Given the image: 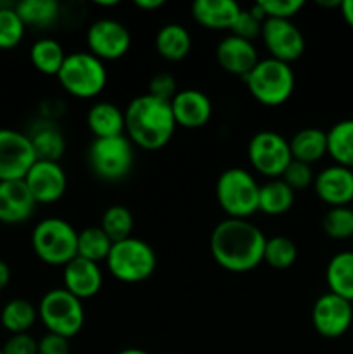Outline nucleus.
<instances>
[{
  "mask_svg": "<svg viewBox=\"0 0 353 354\" xmlns=\"http://www.w3.org/2000/svg\"><path fill=\"white\" fill-rule=\"evenodd\" d=\"M266 237L248 220L220 221L210 237V251L218 266L232 273H246L263 263Z\"/></svg>",
  "mask_w": 353,
  "mask_h": 354,
  "instance_id": "obj_1",
  "label": "nucleus"
},
{
  "mask_svg": "<svg viewBox=\"0 0 353 354\" xmlns=\"http://www.w3.org/2000/svg\"><path fill=\"white\" fill-rule=\"evenodd\" d=\"M176 130L170 102L144 93L125 109V135L144 151H158L172 140Z\"/></svg>",
  "mask_w": 353,
  "mask_h": 354,
  "instance_id": "obj_2",
  "label": "nucleus"
},
{
  "mask_svg": "<svg viewBox=\"0 0 353 354\" xmlns=\"http://www.w3.org/2000/svg\"><path fill=\"white\" fill-rule=\"evenodd\" d=\"M31 248L45 265L64 268L78 256V232L62 218H45L35 225Z\"/></svg>",
  "mask_w": 353,
  "mask_h": 354,
  "instance_id": "obj_3",
  "label": "nucleus"
},
{
  "mask_svg": "<svg viewBox=\"0 0 353 354\" xmlns=\"http://www.w3.org/2000/svg\"><path fill=\"white\" fill-rule=\"evenodd\" d=\"M242 80L253 99L266 107H279L287 102L296 82L291 64L272 57L260 59L258 64Z\"/></svg>",
  "mask_w": 353,
  "mask_h": 354,
  "instance_id": "obj_4",
  "label": "nucleus"
},
{
  "mask_svg": "<svg viewBox=\"0 0 353 354\" xmlns=\"http://www.w3.org/2000/svg\"><path fill=\"white\" fill-rule=\"evenodd\" d=\"M221 211L234 220H248L258 211L260 185L244 168H228L218 176L215 187Z\"/></svg>",
  "mask_w": 353,
  "mask_h": 354,
  "instance_id": "obj_5",
  "label": "nucleus"
},
{
  "mask_svg": "<svg viewBox=\"0 0 353 354\" xmlns=\"http://www.w3.org/2000/svg\"><path fill=\"white\" fill-rule=\"evenodd\" d=\"M111 277L123 283H141L151 279L156 270V252L141 239H125L114 242L106 259Z\"/></svg>",
  "mask_w": 353,
  "mask_h": 354,
  "instance_id": "obj_6",
  "label": "nucleus"
},
{
  "mask_svg": "<svg viewBox=\"0 0 353 354\" xmlns=\"http://www.w3.org/2000/svg\"><path fill=\"white\" fill-rule=\"evenodd\" d=\"M57 80L69 95L92 99L106 88L107 69L106 64L90 52H73L66 55Z\"/></svg>",
  "mask_w": 353,
  "mask_h": 354,
  "instance_id": "obj_7",
  "label": "nucleus"
},
{
  "mask_svg": "<svg viewBox=\"0 0 353 354\" xmlns=\"http://www.w3.org/2000/svg\"><path fill=\"white\" fill-rule=\"evenodd\" d=\"M38 318L51 334L71 339L85 324V310L78 297L62 287L44 294L38 304Z\"/></svg>",
  "mask_w": 353,
  "mask_h": 354,
  "instance_id": "obj_8",
  "label": "nucleus"
},
{
  "mask_svg": "<svg viewBox=\"0 0 353 354\" xmlns=\"http://www.w3.org/2000/svg\"><path fill=\"white\" fill-rule=\"evenodd\" d=\"M135 161L134 144L127 135L96 138L89 147V166L93 175L104 182L127 178Z\"/></svg>",
  "mask_w": 353,
  "mask_h": 354,
  "instance_id": "obj_9",
  "label": "nucleus"
},
{
  "mask_svg": "<svg viewBox=\"0 0 353 354\" xmlns=\"http://www.w3.org/2000/svg\"><path fill=\"white\" fill-rule=\"evenodd\" d=\"M248 159L260 175L270 180L280 178L293 161L289 140L277 131H258L248 144Z\"/></svg>",
  "mask_w": 353,
  "mask_h": 354,
  "instance_id": "obj_10",
  "label": "nucleus"
},
{
  "mask_svg": "<svg viewBox=\"0 0 353 354\" xmlns=\"http://www.w3.org/2000/svg\"><path fill=\"white\" fill-rule=\"evenodd\" d=\"M37 154L28 135L10 128H0V182L24 180Z\"/></svg>",
  "mask_w": 353,
  "mask_h": 354,
  "instance_id": "obj_11",
  "label": "nucleus"
},
{
  "mask_svg": "<svg viewBox=\"0 0 353 354\" xmlns=\"http://www.w3.org/2000/svg\"><path fill=\"white\" fill-rule=\"evenodd\" d=\"M87 45H89L90 54L96 55L102 62L118 61L130 50L132 35L123 23L104 17V19L93 21L89 26Z\"/></svg>",
  "mask_w": 353,
  "mask_h": 354,
  "instance_id": "obj_12",
  "label": "nucleus"
},
{
  "mask_svg": "<svg viewBox=\"0 0 353 354\" xmlns=\"http://www.w3.org/2000/svg\"><path fill=\"white\" fill-rule=\"evenodd\" d=\"M311 324L322 337H341L353 325V303L332 292L322 294L311 308Z\"/></svg>",
  "mask_w": 353,
  "mask_h": 354,
  "instance_id": "obj_13",
  "label": "nucleus"
},
{
  "mask_svg": "<svg viewBox=\"0 0 353 354\" xmlns=\"http://www.w3.org/2000/svg\"><path fill=\"white\" fill-rule=\"evenodd\" d=\"M262 40L270 57L280 62L298 61L305 52V37L300 28L289 19H265L262 26Z\"/></svg>",
  "mask_w": 353,
  "mask_h": 354,
  "instance_id": "obj_14",
  "label": "nucleus"
},
{
  "mask_svg": "<svg viewBox=\"0 0 353 354\" xmlns=\"http://www.w3.org/2000/svg\"><path fill=\"white\" fill-rule=\"evenodd\" d=\"M24 183L37 204H52L66 194L68 176L59 162L37 159L24 176Z\"/></svg>",
  "mask_w": 353,
  "mask_h": 354,
  "instance_id": "obj_15",
  "label": "nucleus"
},
{
  "mask_svg": "<svg viewBox=\"0 0 353 354\" xmlns=\"http://www.w3.org/2000/svg\"><path fill=\"white\" fill-rule=\"evenodd\" d=\"M314 189L318 199L331 207L353 203V169L332 165L315 175Z\"/></svg>",
  "mask_w": 353,
  "mask_h": 354,
  "instance_id": "obj_16",
  "label": "nucleus"
},
{
  "mask_svg": "<svg viewBox=\"0 0 353 354\" xmlns=\"http://www.w3.org/2000/svg\"><path fill=\"white\" fill-rule=\"evenodd\" d=\"M170 106H172L176 127L187 128V130H197V128L206 127L213 114L210 97L196 88L179 90Z\"/></svg>",
  "mask_w": 353,
  "mask_h": 354,
  "instance_id": "obj_17",
  "label": "nucleus"
},
{
  "mask_svg": "<svg viewBox=\"0 0 353 354\" xmlns=\"http://www.w3.org/2000/svg\"><path fill=\"white\" fill-rule=\"evenodd\" d=\"M215 55H217V62L225 73L241 76V78L248 76L260 61L255 44L235 37V35L225 37L218 44Z\"/></svg>",
  "mask_w": 353,
  "mask_h": 354,
  "instance_id": "obj_18",
  "label": "nucleus"
},
{
  "mask_svg": "<svg viewBox=\"0 0 353 354\" xmlns=\"http://www.w3.org/2000/svg\"><path fill=\"white\" fill-rule=\"evenodd\" d=\"M37 201L28 190L24 180L0 182V223L19 225L33 214Z\"/></svg>",
  "mask_w": 353,
  "mask_h": 354,
  "instance_id": "obj_19",
  "label": "nucleus"
},
{
  "mask_svg": "<svg viewBox=\"0 0 353 354\" xmlns=\"http://www.w3.org/2000/svg\"><path fill=\"white\" fill-rule=\"evenodd\" d=\"M64 289L80 301L90 299L102 287V270L97 263L76 256L62 268Z\"/></svg>",
  "mask_w": 353,
  "mask_h": 354,
  "instance_id": "obj_20",
  "label": "nucleus"
},
{
  "mask_svg": "<svg viewBox=\"0 0 353 354\" xmlns=\"http://www.w3.org/2000/svg\"><path fill=\"white\" fill-rule=\"evenodd\" d=\"M190 10L194 21L206 30H232L242 7L235 0H196Z\"/></svg>",
  "mask_w": 353,
  "mask_h": 354,
  "instance_id": "obj_21",
  "label": "nucleus"
},
{
  "mask_svg": "<svg viewBox=\"0 0 353 354\" xmlns=\"http://www.w3.org/2000/svg\"><path fill=\"white\" fill-rule=\"evenodd\" d=\"M87 127L96 138L125 135V111L113 102H96L87 114Z\"/></svg>",
  "mask_w": 353,
  "mask_h": 354,
  "instance_id": "obj_22",
  "label": "nucleus"
},
{
  "mask_svg": "<svg viewBox=\"0 0 353 354\" xmlns=\"http://www.w3.org/2000/svg\"><path fill=\"white\" fill-rule=\"evenodd\" d=\"M156 50L163 59L170 62L182 61L192 48V37L189 30L179 23H168L156 33Z\"/></svg>",
  "mask_w": 353,
  "mask_h": 354,
  "instance_id": "obj_23",
  "label": "nucleus"
},
{
  "mask_svg": "<svg viewBox=\"0 0 353 354\" xmlns=\"http://www.w3.org/2000/svg\"><path fill=\"white\" fill-rule=\"evenodd\" d=\"M289 149L294 161L311 166L327 154V133L320 128H303L293 135Z\"/></svg>",
  "mask_w": 353,
  "mask_h": 354,
  "instance_id": "obj_24",
  "label": "nucleus"
},
{
  "mask_svg": "<svg viewBox=\"0 0 353 354\" xmlns=\"http://www.w3.org/2000/svg\"><path fill=\"white\" fill-rule=\"evenodd\" d=\"M329 292L353 303V251H343L332 256L325 268Z\"/></svg>",
  "mask_w": 353,
  "mask_h": 354,
  "instance_id": "obj_25",
  "label": "nucleus"
},
{
  "mask_svg": "<svg viewBox=\"0 0 353 354\" xmlns=\"http://www.w3.org/2000/svg\"><path fill=\"white\" fill-rule=\"evenodd\" d=\"M294 204V190L280 178L269 180L260 185L258 211L269 216H280L287 213Z\"/></svg>",
  "mask_w": 353,
  "mask_h": 354,
  "instance_id": "obj_26",
  "label": "nucleus"
},
{
  "mask_svg": "<svg viewBox=\"0 0 353 354\" xmlns=\"http://www.w3.org/2000/svg\"><path fill=\"white\" fill-rule=\"evenodd\" d=\"M37 318L38 310L35 308V304H31L28 299H21V297L10 299L9 303L0 308V324L7 332H10V335L28 334Z\"/></svg>",
  "mask_w": 353,
  "mask_h": 354,
  "instance_id": "obj_27",
  "label": "nucleus"
},
{
  "mask_svg": "<svg viewBox=\"0 0 353 354\" xmlns=\"http://www.w3.org/2000/svg\"><path fill=\"white\" fill-rule=\"evenodd\" d=\"M66 52L62 45L54 38H40L30 48L31 64L38 73L47 76H57L66 61Z\"/></svg>",
  "mask_w": 353,
  "mask_h": 354,
  "instance_id": "obj_28",
  "label": "nucleus"
},
{
  "mask_svg": "<svg viewBox=\"0 0 353 354\" xmlns=\"http://www.w3.org/2000/svg\"><path fill=\"white\" fill-rule=\"evenodd\" d=\"M327 133V154L334 165L353 169V120L332 124Z\"/></svg>",
  "mask_w": 353,
  "mask_h": 354,
  "instance_id": "obj_29",
  "label": "nucleus"
},
{
  "mask_svg": "<svg viewBox=\"0 0 353 354\" xmlns=\"http://www.w3.org/2000/svg\"><path fill=\"white\" fill-rule=\"evenodd\" d=\"M31 140V145L35 149L37 159L40 161H55L62 158L66 151V140L61 131L52 123L40 124L31 135H28Z\"/></svg>",
  "mask_w": 353,
  "mask_h": 354,
  "instance_id": "obj_30",
  "label": "nucleus"
},
{
  "mask_svg": "<svg viewBox=\"0 0 353 354\" xmlns=\"http://www.w3.org/2000/svg\"><path fill=\"white\" fill-rule=\"evenodd\" d=\"M14 9L19 14L24 26L33 28L51 26L61 12V6L55 0H21Z\"/></svg>",
  "mask_w": 353,
  "mask_h": 354,
  "instance_id": "obj_31",
  "label": "nucleus"
},
{
  "mask_svg": "<svg viewBox=\"0 0 353 354\" xmlns=\"http://www.w3.org/2000/svg\"><path fill=\"white\" fill-rule=\"evenodd\" d=\"M113 241L104 234L100 227H87L78 232V256L83 259H89L99 265L100 261H106L109 256Z\"/></svg>",
  "mask_w": 353,
  "mask_h": 354,
  "instance_id": "obj_32",
  "label": "nucleus"
},
{
  "mask_svg": "<svg viewBox=\"0 0 353 354\" xmlns=\"http://www.w3.org/2000/svg\"><path fill=\"white\" fill-rule=\"evenodd\" d=\"M100 228L114 242H121L132 237L134 232V214L123 204H113L107 207L100 218Z\"/></svg>",
  "mask_w": 353,
  "mask_h": 354,
  "instance_id": "obj_33",
  "label": "nucleus"
},
{
  "mask_svg": "<svg viewBox=\"0 0 353 354\" xmlns=\"http://www.w3.org/2000/svg\"><path fill=\"white\" fill-rule=\"evenodd\" d=\"M298 248L291 239L275 235L266 239L265 251H263V261L275 270H287L296 263Z\"/></svg>",
  "mask_w": 353,
  "mask_h": 354,
  "instance_id": "obj_34",
  "label": "nucleus"
},
{
  "mask_svg": "<svg viewBox=\"0 0 353 354\" xmlns=\"http://www.w3.org/2000/svg\"><path fill=\"white\" fill-rule=\"evenodd\" d=\"M322 230L332 241H353V207H331L322 218Z\"/></svg>",
  "mask_w": 353,
  "mask_h": 354,
  "instance_id": "obj_35",
  "label": "nucleus"
},
{
  "mask_svg": "<svg viewBox=\"0 0 353 354\" xmlns=\"http://www.w3.org/2000/svg\"><path fill=\"white\" fill-rule=\"evenodd\" d=\"M26 26L21 21L19 14L14 7H2L0 9V48L9 50L17 47L24 37Z\"/></svg>",
  "mask_w": 353,
  "mask_h": 354,
  "instance_id": "obj_36",
  "label": "nucleus"
},
{
  "mask_svg": "<svg viewBox=\"0 0 353 354\" xmlns=\"http://www.w3.org/2000/svg\"><path fill=\"white\" fill-rule=\"evenodd\" d=\"M256 6L262 9L265 19H293L301 9L303 0H260Z\"/></svg>",
  "mask_w": 353,
  "mask_h": 354,
  "instance_id": "obj_37",
  "label": "nucleus"
},
{
  "mask_svg": "<svg viewBox=\"0 0 353 354\" xmlns=\"http://www.w3.org/2000/svg\"><path fill=\"white\" fill-rule=\"evenodd\" d=\"M280 180L296 192V190H305L310 185H314L315 175L310 165H305V162L294 161L293 159L291 165L286 168V171L282 173Z\"/></svg>",
  "mask_w": 353,
  "mask_h": 354,
  "instance_id": "obj_38",
  "label": "nucleus"
},
{
  "mask_svg": "<svg viewBox=\"0 0 353 354\" xmlns=\"http://www.w3.org/2000/svg\"><path fill=\"white\" fill-rule=\"evenodd\" d=\"M262 26L263 21H260L258 17L251 12V9H242L230 31L235 37L253 41L258 37H262Z\"/></svg>",
  "mask_w": 353,
  "mask_h": 354,
  "instance_id": "obj_39",
  "label": "nucleus"
},
{
  "mask_svg": "<svg viewBox=\"0 0 353 354\" xmlns=\"http://www.w3.org/2000/svg\"><path fill=\"white\" fill-rule=\"evenodd\" d=\"M149 95L156 97L165 102H172L173 97L179 93L176 88V80L170 73H158L149 80Z\"/></svg>",
  "mask_w": 353,
  "mask_h": 354,
  "instance_id": "obj_40",
  "label": "nucleus"
},
{
  "mask_svg": "<svg viewBox=\"0 0 353 354\" xmlns=\"http://www.w3.org/2000/svg\"><path fill=\"white\" fill-rule=\"evenodd\" d=\"M3 354H38V342L30 334H14L2 348Z\"/></svg>",
  "mask_w": 353,
  "mask_h": 354,
  "instance_id": "obj_41",
  "label": "nucleus"
},
{
  "mask_svg": "<svg viewBox=\"0 0 353 354\" xmlns=\"http://www.w3.org/2000/svg\"><path fill=\"white\" fill-rule=\"evenodd\" d=\"M38 354H69V339L48 332L38 341Z\"/></svg>",
  "mask_w": 353,
  "mask_h": 354,
  "instance_id": "obj_42",
  "label": "nucleus"
},
{
  "mask_svg": "<svg viewBox=\"0 0 353 354\" xmlns=\"http://www.w3.org/2000/svg\"><path fill=\"white\" fill-rule=\"evenodd\" d=\"M339 10H341V16L345 19V23L353 30V0H341Z\"/></svg>",
  "mask_w": 353,
  "mask_h": 354,
  "instance_id": "obj_43",
  "label": "nucleus"
},
{
  "mask_svg": "<svg viewBox=\"0 0 353 354\" xmlns=\"http://www.w3.org/2000/svg\"><path fill=\"white\" fill-rule=\"evenodd\" d=\"M134 6L142 10H149V12H152V10H158L159 7L165 6V0H135Z\"/></svg>",
  "mask_w": 353,
  "mask_h": 354,
  "instance_id": "obj_44",
  "label": "nucleus"
},
{
  "mask_svg": "<svg viewBox=\"0 0 353 354\" xmlns=\"http://www.w3.org/2000/svg\"><path fill=\"white\" fill-rule=\"evenodd\" d=\"M10 282V268L3 259H0V290L6 289Z\"/></svg>",
  "mask_w": 353,
  "mask_h": 354,
  "instance_id": "obj_45",
  "label": "nucleus"
},
{
  "mask_svg": "<svg viewBox=\"0 0 353 354\" xmlns=\"http://www.w3.org/2000/svg\"><path fill=\"white\" fill-rule=\"evenodd\" d=\"M317 3L322 7H341V0H318Z\"/></svg>",
  "mask_w": 353,
  "mask_h": 354,
  "instance_id": "obj_46",
  "label": "nucleus"
},
{
  "mask_svg": "<svg viewBox=\"0 0 353 354\" xmlns=\"http://www.w3.org/2000/svg\"><path fill=\"white\" fill-rule=\"evenodd\" d=\"M96 3V6H99V7H116L118 3V0H107V2H102V0H97V2H93Z\"/></svg>",
  "mask_w": 353,
  "mask_h": 354,
  "instance_id": "obj_47",
  "label": "nucleus"
},
{
  "mask_svg": "<svg viewBox=\"0 0 353 354\" xmlns=\"http://www.w3.org/2000/svg\"><path fill=\"white\" fill-rule=\"evenodd\" d=\"M116 354H149V353H145L144 349L128 348V349H123V351H120V353H116Z\"/></svg>",
  "mask_w": 353,
  "mask_h": 354,
  "instance_id": "obj_48",
  "label": "nucleus"
},
{
  "mask_svg": "<svg viewBox=\"0 0 353 354\" xmlns=\"http://www.w3.org/2000/svg\"><path fill=\"white\" fill-rule=\"evenodd\" d=\"M0 354H3V353H2V349H0Z\"/></svg>",
  "mask_w": 353,
  "mask_h": 354,
  "instance_id": "obj_49",
  "label": "nucleus"
},
{
  "mask_svg": "<svg viewBox=\"0 0 353 354\" xmlns=\"http://www.w3.org/2000/svg\"><path fill=\"white\" fill-rule=\"evenodd\" d=\"M352 244H353V241H352ZM352 251H353V249H352Z\"/></svg>",
  "mask_w": 353,
  "mask_h": 354,
  "instance_id": "obj_50",
  "label": "nucleus"
}]
</instances>
